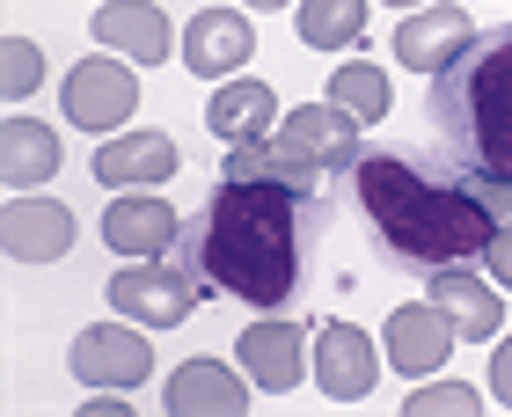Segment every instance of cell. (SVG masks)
<instances>
[{
	"instance_id": "12",
	"label": "cell",
	"mask_w": 512,
	"mask_h": 417,
	"mask_svg": "<svg viewBox=\"0 0 512 417\" xmlns=\"http://www.w3.org/2000/svg\"><path fill=\"white\" fill-rule=\"evenodd\" d=\"M469 44H476V22L454 0H432V8L395 22V66H410V74H447Z\"/></svg>"
},
{
	"instance_id": "21",
	"label": "cell",
	"mask_w": 512,
	"mask_h": 417,
	"mask_svg": "<svg viewBox=\"0 0 512 417\" xmlns=\"http://www.w3.org/2000/svg\"><path fill=\"white\" fill-rule=\"evenodd\" d=\"M293 22H300L308 52H352L366 37V0H300Z\"/></svg>"
},
{
	"instance_id": "17",
	"label": "cell",
	"mask_w": 512,
	"mask_h": 417,
	"mask_svg": "<svg viewBox=\"0 0 512 417\" xmlns=\"http://www.w3.org/2000/svg\"><path fill=\"white\" fill-rule=\"evenodd\" d=\"M439 308H447L454 337L461 344H498L505 330V300L491 293V278H476L469 264H432V286H425Z\"/></svg>"
},
{
	"instance_id": "16",
	"label": "cell",
	"mask_w": 512,
	"mask_h": 417,
	"mask_svg": "<svg viewBox=\"0 0 512 417\" xmlns=\"http://www.w3.org/2000/svg\"><path fill=\"white\" fill-rule=\"evenodd\" d=\"M176 235H183V220L161 191H125V198H110V213H103V242L118 249V257H169Z\"/></svg>"
},
{
	"instance_id": "9",
	"label": "cell",
	"mask_w": 512,
	"mask_h": 417,
	"mask_svg": "<svg viewBox=\"0 0 512 417\" xmlns=\"http://www.w3.org/2000/svg\"><path fill=\"white\" fill-rule=\"evenodd\" d=\"M235 366L249 374V388L264 396H286V388L308 381V330L286 315H256L249 330L235 337Z\"/></svg>"
},
{
	"instance_id": "28",
	"label": "cell",
	"mask_w": 512,
	"mask_h": 417,
	"mask_svg": "<svg viewBox=\"0 0 512 417\" xmlns=\"http://www.w3.org/2000/svg\"><path fill=\"white\" fill-rule=\"evenodd\" d=\"M388 8H410V15H417V8H432V0H388Z\"/></svg>"
},
{
	"instance_id": "27",
	"label": "cell",
	"mask_w": 512,
	"mask_h": 417,
	"mask_svg": "<svg viewBox=\"0 0 512 417\" xmlns=\"http://www.w3.org/2000/svg\"><path fill=\"white\" fill-rule=\"evenodd\" d=\"M249 8H300V0H249Z\"/></svg>"
},
{
	"instance_id": "13",
	"label": "cell",
	"mask_w": 512,
	"mask_h": 417,
	"mask_svg": "<svg viewBox=\"0 0 512 417\" xmlns=\"http://www.w3.org/2000/svg\"><path fill=\"white\" fill-rule=\"evenodd\" d=\"M249 59H256V30L242 8H198L183 22V66L198 81H235Z\"/></svg>"
},
{
	"instance_id": "10",
	"label": "cell",
	"mask_w": 512,
	"mask_h": 417,
	"mask_svg": "<svg viewBox=\"0 0 512 417\" xmlns=\"http://www.w3.org/2000/svg\"><path fill=\"white\" fill-rule=\"evenodd\" d=\"M381 344L359 330V322H322V337H315V388L330 403H366L381 388Z\"/></svg>"
},
{
	"instance_id": "7",
	"label": "cell",
	"mask_w": 512,
	"mask_h": 417,
	"mask_svg": "<svg viewBox=\"0 0 512 417\" xmlns=\"http://www.w3.org/2000/svg\"><path fill=\"white\" fill-rule=\"evenodd\" d=\"M81 388H139L154 381V352L147 337H139V322H88L74 337V352H66Z\"/></svg>"
},
{
	"instance_id": "14",
	"label": "cell",
	"mask_w": 512,
	"mask_h": 417,
	"mask_svg": "<svg viewBox=\"0 0 512 417\" xmlns=\"http://www.w3.org/2000/svg\"><path fill=\"white\" fill-rule=\"evenodd\" d=\"M0 249L15 264H59L74 249V213L44 191H15L8 213H0Z\"/></svg>"
},
{
	"instance_id": "26",
	"label": "cell",
	"mask_w": 512,
	"mask_h": 417,
	"mask_svg": "<svg viewBox=\"0 0 512 417\" xmlns=\"http://www.w3.org/2000/svg\"><path fill=\"white\" fill-rule=\"evenodd\" d=\"M491 396L512 410V337L498 330V352H491Z\"/></svg>"
},
{
	"instance_id": "20",
	"label": "cell",
	"mask_w": 512,
	"mask_h": 417,
	"mask_svg": "<svg viewBox=\"0 0 512 417\" xmlns=\"http://www.w3.org/2000/svg\"><path fill=\"white\" fill-rule=\"evenodd\" d=\"M52 176H59V132L44 118H0V183L44 191Z\"/></svg>"
},
{
	"instance_id": "24",
	"label": "cell",
	"mask_w": 512,
	"mask_h": 417,
	"mask_svg": "<svg viewBox=\"0 0 512 417\" xmlns=\"http://www.w3.org/2000/svg\"><path fill=\"white\" fill-rule=\"evenodd\" d=\"M410 417H469V410H483V396H476V388L469 381H417L410 388V403H403Z\"/></svg>"
},
{
	"instance_id": "15",
	"label": "cell",
	"mask_w": 512,
	"mask_h": 417,
	"mask_svg": "<svg viewBox=\"0 0 512 417\" xmlns=\"http://www.w3.org/2000/svg\"><path fill=\"white\" fill-rule=\"evenodd\" d=\"M183 169L176 139L169 132H110L96 147V183H110V191H154V183H169Z\"/></svg>"
},
{
	"instance_id": "4",
	"label": "cell",
	"mask_w": 512,
	"mask_h": 417,
	"mask_svg": "<svg viewBox=\"0 0 512 417\" xmlns=\"http://www.w3.org/2000/svg\"><path fill=\"white\" fill-rule=\"evenodd\" d=\"M110 308L139 330H176V322H191V308L205 300V286L183 264H161V257H125V271L110 278Z\"/></svg>"
},
{
	"instance_id": "3",
	"label": "cell",
	"mask_w": 512,
	"mask_h": 417,
	"mask_svg": "<svg viewBox=\"0 0 512 417\" xmlns=\"http://www.w3.org/2000/svg\"><path fill=\"white\" fill-rule=\"evenodd\" d=\"M432 125L469 154V169L512 176V22L476 30L447 74H432Z\"/></svg>"
},
{
	"instance_id": "25",
	"label": "cell",
	"mask_w": 512,
	"mask_h": 417,
	"mask_svg": "<svg viewBox=\"0 0 512 417\" xmlns=\"http://www.w3.org/2000/svg\"><path fill=\"white\" fill-rule=\"evenodd\" d=\"M483 271H491L498 286H512V213L491 227V242H483Z\"/></svg>"
},
{
	"instance_id": "18",
	"label": "cell",
	"mask_w": 512,
	"mask_h": 417,
	"mask_svg": "<svg viewBox=\"0 0 512 417\" xmlns=\"http://www.w3.org/2000/svg\"><path fill=\"white\" fill-rule=\"evenodd\" d=\"M161 403L176 417H242L249 410V374L242 366H220V359H183L169 388H161Z\"/></svg>"
},
{
	"instance_id": "6",
	"label": "cell",
	"mask_w": 512,
	"mask_h": 417,
	"mask_svg": "<svg viewBox=\"0 0 512 417\" xmlns=\"http://www.w3.org/2000/svg\"><path fill=\"white\" fill-rule=\"evenodd\" d=\"M359 118L352 110H337L330 96L322 103H293L286 118H278V147H293L308 169H322V176H352L359 161H366V147H359Z\"/></svg>"
},
{
	"instance_id": "2",
	"label": "cell",
	"mask_w": 512,
	"mask_h": 417,
	"mask_svg": "<svg viewBox=\"0 0 512 417\" xmlns=\"http://www.w3.org/2000/svg\"><path fill=\"white\" fill-rule=\"evenodd\" d=\"M352 176H359V205H366V220L381 227V242L395 257L425 264V271L483 257V242H491V227H498V213L476 198L469 176L432 183L410 154H366Z\"/></svg>"
},
{
	"instance_id": "11",
	"label": "cell",
	"mask_w": 512,
	"mask_h": 417,
	"mask_svg": "<svg viewBox=\"0 0 512 417\" xmlns=\"http://www.w3.org/2000/svg\"><path fill=\"white\" fill-rule=\"evenodd\" d=\"M88 30H96V52H118L132 66H161V59L183 52V37H176V22L161 15V0H103Z\"/></svg>"
},
{
	"instance_id": "1",
	"label": "cell",
	"mask_w": 512,
	"mask_h": 417,
	"mask_svg": "<svg viewBox=\"0 0 512 417\" xmlns=\"http://www.w3.org/2000/svg\"><path fill=\"white\" fill-rule=\"evenodd\" d=\"M300 205L286 183H235L227 176L198 227L176 235V264L198 286H220L249 308H278L300 286Z\"/></svg>"
},
{
	"instance_id": "22",
	"label": "cell",
	"mask_w": 512,
	"mask_h": 417,
	"mask_svg": "<svg viewBox=\"0 0 512 417\" xmlns=\"http://www.w3.org/2000/svg\"><path fill=\"white\" fill-rule=\"evenodd\" d=\"M330 103H337V110H352L359 125H381V118H388V103H395L388 66H381V59H344L337 74H330Z\"/></svg>"
},
{
	"instance_id": "23",
	"label": "cell",
	"mask_w": 512,
	"mask_h": 417,
	"mask_svg": "<svg viewBox=\"0 0 512 417\" xmlns=\"http://www.w3.org/2000/svg\"><path fill=\"white\" fill-rule=\"evenodd\" d=\"M37 81H44V44L37 37H8L0 44V96L22 103V96H37Z\"/></svg>"
},
{
	"instance_id": "5",
	"label": "cell",
	"mask_w": 512,
	"mask_h": 417,
	"mask_svg": "<svg viewBox=\"0 0 512 417\" xmlns=\"http://www.w3.org/2000/svg\"><path fill=\"white\" fill-rule=\"evenodd\" d=\"M59 110H66V125H81V132H125L139 118V74H132V59L118 52H96V59H81L74 74H66L59 88Z\"/></svg>"
},
{
	"instance_id": "19",
	"label": "cell",
	"mask_w": 512,
	"mask_h": 417,
	"mask_svg": "<svg viewBox=\"0 0 512 417\" xmlns=\"http://www.w3.org/2000/svg\"><path fill=\"white\" fill-rule=\"evenodd\" d=\"M278 88L256 81V74H235V81H213V103H205V125H213V139H227V147H242V139H271L278 132Z\"/></svg>"
},
{
	"instance_id": "8",
	"label": "cell",
	"mask_w": 512,
	"mask_h": 417,
	"mask_svg": "<svg viewBox=\"0 0 512 417\" xmlns=\"http://www.w3.org/2000/svg\"><path fill=\"white\" fill-rule=\"evenodd\" d=\"M454 322H447V308L439 300H403L388 322H381V359L395 366V374H410V381H425V374H439V366L454 359Z\"/></svg>"
}]
</instances>
